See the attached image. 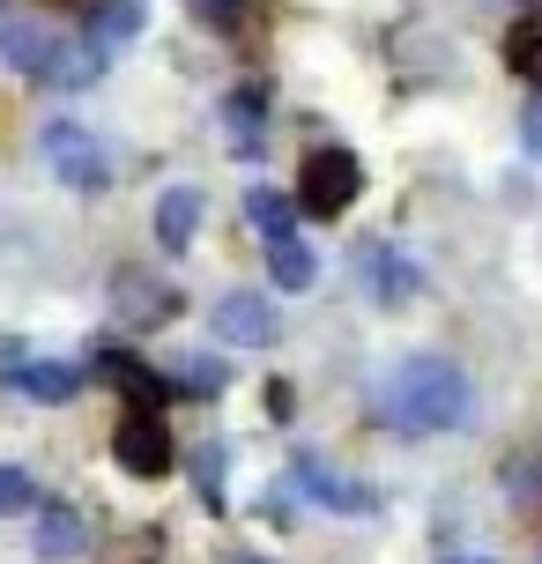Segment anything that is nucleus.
I'll list each match as a JSON object with an SVG mask.
<instances>
[{"instance_id":"19","label":"nucleus","mask_w":542,"mask_h":564,"mask_svg":"<svg viewBox=\"0 0 542 564\" xmlns=\"http://www.w3.org/2000/svg\"><path fill=\"white\" fill-rule=\"evenodd\" d=\"M8 512H37V482L0 460V520H8Z\"/></svg>"},{"instance_id":"10","label":"nucleus","mask_w":542,"mask_h":564,"mask_svg":"<svg viewBox=\"0 0 542 564\" xmlns=\"http://www.w3.org/2000/svg\"><path fill=\"white\" fill-rule=\"evenodd\" d=\"M8 387L30 401H75V387H83V371L75 365H53V357H30V365H8Z\"/></svg>"},{"instance_id":"5","label":"nucleus","mask_w":542,"mask_h":564,"mask_svg":"<svg viewBox=\"0 0 542 564\" xmlns=\"http://www.w3.org/2000/svg\"><path fill=\"white\" fill-rule=\"evenodd\" d=\"M275 305L260 297V290H230V297H216V335L238 341V349H268L275 341Z\"/></svg>"},{"instance_id":"18","label":"nucleus","mask_w":542,"mask_h":564,"mask_svg":"<svg viewBox=\"0 0 542 564\" xmlns=\"http://www.w3.org/2000/svg\"><path fill=\"white\" fill-rule=\"evenodd\" d=\"M134 23H142V8L134 0H112L97 23H89V45H112V37H134Z\"/></svg>"},{"instance_id":"24","label":"nucleus","mask_w":542,"mask_h":564,"mask_svg":"<svg viewBox=\"0 0 542 564\" xmlns=\"http://www.w3.org/2000/svg\"><path fill=\"white\" fill-rule=\"evenodd\" d=\"M224 564H275V557H253V550H230Z\"/></svg>"},{"instance_id":"9","label":"nucleus","mask_w":542,"mask_h":564,"mask_svg":"<svg viewBox=\"0 0 542 564\" xmlns=\"http://www.w3.org/2000/svg\"><path fill=\"white\" fill-rule=\"evenodd\" d=\"M97 371L127 394V409H164V394H172V379H156V371H149L142 357H127V349H97Z\"/></svg>"},{"instance_id":"4","label":"nucleus","mask_w":542,"mask_h":564,"mask_svg":"<svg viewBox=\"0 0 542 564\" xmlns=\"http://www.w3.org/2000/svg\"><path fill=\"white\" fill-rule=\"evenodd\" d=\"M112 460L127 468V476L156 482L164 468H172V423L156 416V409H127L119 431H112Z\"/></svg>"},{"instance_id":"12","label":"nucleus","mask_w":542,"mask_h":564,"mask_svg":"<svg viewBox=\"0 0 542 564\" xmlns=\"http://www.w3.org/2000/svg\"><path fill=\"white\" fill-rule=\"evenodd\" d=\"M0 53L15 59L23 75L53 83V67H59V37H53V30H8V37H0Z\"/></svg>"},{"instance_id":"8","label":"nucleus","mask_w":542,"mask_h":564,"mask_svg":"<svg viewBox=\"0 0 542 564\" xmlns=\"http://www.w3.org/2000/svg\"><path fill=\"white\" fill-rule=\"evenodd\" d=\"M112 305H119V319L156 327V319H172V312H178V297L156 275H142V268H119V275H112Z\"/></svg>"},{"instance_id":"16","label":"nucleus","mask_w":542,"mask_h":564,"mask_svg":"<svg viewBox=\"0 0 542 564\" xmlns=\"http://www.w3.org/2000/svg\"><path fill=\"white\" fill-rule=\"evenodd\" d=\"M246 216L260 224V238H290V200H283V194L253 186V194H246Z\"/></svg>"},{"instance_id":"3","label":"nucleus","mask_w":542,"mask_h":564,"mask_svg":"<svg viewBox=\"0 0 542 564\" xmlns=\"http://www.w3.org/2000/svg\"><path fill=\"white\" fill-rule=\"evenodd\" d=\"M357 194H365V164L349 149H313L297 164V208L305 216H343Z\"/></svg>"},{"instance_id":"14","label":"nucleus","mask_w":542,"mask_h":564,"mask_svg":"<svg viewBox=\"0 0 542 564\" xmlns=\"http://www.w3.org/2000/svg\"><path fill=\"white\" fill-rule=\"evenodd\" d=\"M371 290H379L387 305H409V297H416V268H409L394 246H379V253H371Z\"/></svg>"},{"instance_id":"22","label":"nucleus","mask_w":542,"mask_h":564,"mask_svg":"<svg viewBox=\"0 0 542 564\" xmlns=\"http://www.w3.org/2000/svg\"><path fill=\"white\" fill-rule=\"evenodd\" d=\"M520 141H528V156H542V97L528 105V119H520Z\"/></svg>"},{"instance_id":"23","label":"nucleus","mask_w":542,"mask_h":564,"mask_svg":"<svg viewBox=\"0 0 542 564\" xmlns=\"http://www.w3.org/2000/svg\"><path fill=\"white\" fill-rule=\"evenodd\" d=\"M200 15H208V23H230L238 8H230V0H200Z\"/></svg>"},{"instance_id":"25","label":"nucleus","mask_w":542,"mask_h":564,"mask_svg":"<svg viewBox=\"0 0 542 564\" xmlns=\"http://www.w3.org/2000/svg\"><path fill=\"white\" fill-rule=\"evenodd\" d=\"M454 564H490V557H454Z\"/></svg>"},{"instance_id":"6","label":"nucleus","mask_w":542,"mask_h":564,"mask_svg":"<svg viewBox=\"0 0 542 564\" xmlns=\"http://www.w3.org/2000/svg\"><path fill=\"white\" fill-rule=\"evenodd\" d=\"M290 476H297V490H305L313 506H327V512H371L365 482H349L343 468H327L319 453H297V468H290Z\"/></svg>"},{"instance_id":"17","label":"nucleus","mask_w":542,"mask_h":564,"mask_svg":"<svg viewBox=\"0 0 542 564\" xmlns=\"http://www.w3.org/2000/svg\"><path fill=\"white\" fill-rule=\"evenodd\" d=\"M506 59H513V75H528V83L542 89V23L513 30V37H506Z\"/></svg>"},{"instance_id":"21","label":"nucleus","mask_w":542,"mask_h":564,"mask_svg":"<svg viewBox=\"0 0 542 564\" xmlns=\"http://www.w3.org/2000/svg\"><path fill=\"white\" fill-rule=\"evenodd\" d=\"M194 476H200V506H216V512H224V453L208 446V453L194 460Z\"/></svg>"},{"instance_id":"20","label":"nucleus","mask_w":542,"mask_h":564,"mask_svg":"<svg viewBox=\"0 0 542 564\" xmlns=\"http://www.w3.org/2000/svg\"><path fill=\"white\" fill-rule=\"evenodd\" d=\"M224 379H230V371L216 365V357H178V387H186V394H216Z\"/></svg>"},{"instance_id":"2","label":"nucleus","mask_w":542,"mask_h":564,"mask_svg":"<svg viewBox=\"0 0 542 564\" xmlns=\"http://www.w3.org/2000/svg\"><path fill=\"white\" fill-rule=\"evenodd\" d=\"M37 156L53 164L59 186H75V194H105L112 186V164H105V149L89 134L83 119H53L45 134H37Z\"/></svg>"},{"instance_id":"13","label":"nucleus","mask_w":542,"mask_h":564,"mask_svg":"<svg viewBox=\"0 0 542 564\" xmlns=\"http://www.w3.org/2000/svg\"><path fill=\"white\" fill-rule=\"evenodd\" d=\"M268 275H275V290H313V246L290 230V238H268Z\"/></svg>"},{"instance_id":"7","label":"nucleus","mask_w":542,"mask_h":564,"mask_svg":"<svg viewBox=\"0 0 542 564\" xmlns=\"http://www.w3.org/2000/svg\"><path fill=\"white\" fill-rule=\"evenodd\" d=\"M30 542H37V557H53V564H67V557H83V512L75 506H59V498H37V512H30Z\"/></svg>"},{"instance_id":"11","label":"nucleus","mask_w":542,"mask_h":564,"mask_svg":"<svg viewBox=\"0 0 542 564\" xmlns=\"http://www.w3.org/2000/svg\"><path fill=\"white\" fill-rule=\"evenodd\" d=\"M200 230V186H172V194L156 200V246L164 253H186Z\"/></svg>"},{"instance_id":"15","label":"nucleus","mask_w":542,"mask_h":564,"mask_svg":"<svg viewBox=\"0 0 542 564\" xmlns=\"http://www.w3.org/2000/svg\"><path fill=\"white\" fill-rule=\"evenodd\" d=\"M224 119H230V141L238 149H260V89H238L224 105Z\"/></svg>"},{"instance_id":"1","label":"nucleus","mask_w":542,"mask_h":564,"mask_svg":"<svg viewBox=\"0 0 542 564\" xmlns=\"http://www.w3.org/2000/svg\"><path fill=\"white\" fill-rule=\"evenodd\" d=\"M387 416L401 431H460L468 423V379L446 357H409L387 387Z\"/></svg>"}]
</instances>
